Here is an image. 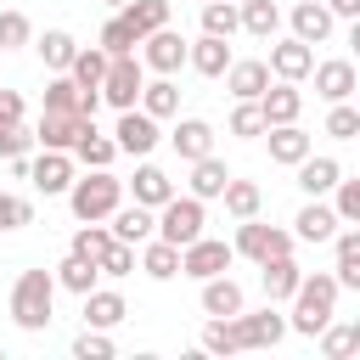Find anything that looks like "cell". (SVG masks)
<instances>
[{
  "mask_svg": "<svg viewBox=\"0 0 360 360\" xmlns=\"http://www.w3.org/2000/svg\"><path fill=\"white\" fill-rule=\"evenodd\" d=\"M338 276L332 270H315V276H304L298 281V292H292V315H287V332H298V338H315L332 315H338Z\"/></svg>",
  "mask_w": 360,
  "mask_h": 360,
  "instance_id": "6da1fadb",
  "label": "cell"
},
{
  "mask_svg": "<svg viewBox=\"0 0 360 360\" xmlns=\"http://www.w3.org/2000/svg\"><path fill=\"white\" fill-rule=\"evenodd\" d=\"M51 304H56V270H22L11 281V321L22 332H45L51 326Z\"/></svg>",
  "mask_w": 360,
  "mask_h": 360,
  "instance_id": "7a4b0ae2",
  "label": "cell"
},
{
  "mask_svg": "<svg viewBox=\"0 0 360 360\" xmlns=\"http://www.w3.org/2000/svg\"><path fill=\"white\" fill-rule=\"evenodd\" d=\"M124 202V180L112 169H90L84 180L68 186V208L73 219H112V208Z\"/></svg>",
  "mask_w": 360,
  "mask_h": 360,
  "instance_id": "3957f363",
  "label": "cell"
},
{
  "mask_svg": "<svg viewBox=\"0 0 360 360\" xmlns=\"http://www.w3.org/2000/svg\"><path fill=\"white\" fill-rule=\"evenodd\" d=\"M292 242H298L292 231L264 225V219L253 214V219H236V242H231V248H236L242 259H253V264H270V259H287V253H292Z\"/></svg>",
  "mask_w": 360,
  "mask_h": 360,
  "instance_id": "277c9868",
  "label": "cell"
},
{
  "mask_svg": "<svg viewBox=\"0 0 360 360\" xmlns=\"http://www.w3.org/2000/svg\"><path fill=\"white\" fill-rule=\"evenodd\" d=\"M202 225H208V208H202V197H191V191H186V197L174 191V197L158 208V236H163V242H174V248L197 242V236H202Z\"/></svg>",
  "mask_w": 360,
  "mask_h": 360,
  "instance_id": "5b68a950",
  "label": "cell"
},
{
  "mask_svg": "<svg viewBox=\"0 0 360 360\" xmlns=\"http://www.w3.org/2000/svg\"><path fill=\"white\" fill-rule=\"evenodd\" d=\"M141 84H146V62H141V51L135 56H112L107 62V79H101V101L107 107H141Z\"/></svg>",
  "mask_w": 360,
  "mask_h": 360,
  "instance_id": "8992f818",
  "label": "cell"
},
{
  "mask_svg": "<svg viewBox=\"0 0 360 360\" xmlns=\"http://www.w3.org/2000/svg\"><path fill=\"white\" fill-rule=\"evenodd\" d=\"M231 259H236V248H231V242H219V236H197V242H186V248H180V276L208 281V276H225V270H231Z\"/></svg>",
  "mask_w": 360,
  "mask_h": 360,
  "instance_id": "52a82bcc",
  "label": "cell"
},
{
  "mask_svg": "<svg viewBox=\"0 0 360 360\" xmlns=\"http://www.w3.org/2000/svg\"><path fill=\"white\" fill-rule=\"evenodd\" d=\"M112 141H118V152L146 158V152L158 146V118H152L146 107H124V112H118V124H112Z\"/></svg>",
  "mask_w": 360,
  "mask_h": 360,
  "instance_id": "ba28073f",
  "label": "cell"
},
{
  "mask_svg": "<svg viewBox=\"0 0 360 360\" xmlns=\"http://www.w3.org/2000/svg\"><path fill=\"white\" fill-rule=\"evenodd\" d=\"M28 180H34V191H45V197H68V186H73V152L39 146V158L28 163Z\"/></svg>",
  "mask_w": 360,
  "mask_h": 360,
  "instance_id": "9c48e42d",
  "label": "cell"
},
{
  "mask_svg": "<svg viewBox=\"0 0 360 360\" xmlns=\"http://www.w3.org/2000/svg\"><path fill=\"white\" fill-rule=\"evenodd\" d=\"M186 51H191V45H186L174 28H152V34L141 39V62H146L152 73H180V68H186Z\"/></svg>",
  "mask_w": 360,
  "mask_h": 360,
  "instance_id": "30bf717a",
  "label": "cell"
},
{
  "mask_svg": "<svg viewBox=\"0 0 360 360\" xmlns=\"http://www.w3.org/2000/svg\"><path fill=\"white\" fill-rule=\"evenodd\" d=\"M309 68H315V45H304L298 34L292 39H270V79L298 84V79H309Z\"/></svg>",
  "mask_w": 360,
  "mask_h": 360,
  "instance_id": "8fae6325",
  "label": "cell"
},
{
  "mask_svg": "<svg viewBox=\"0 0 360 360\" xmlns=\"http://www.w3.org/2000/svg\"><path fill=\"white\" fill-rule=\"evenodd\" d=\"M236 332H242V349H276L281 338H287V315H276V304H264V309H242L236 315Z\"/></svg>",
  "mask_w": 360,
  "mask_h": 360,
  "instance_id": "7c38bea8",
  "label": "cell"
},
{
  "mask_svg": "<svg viewBox=\"0 0 360 360\" xmlns=\"http://www.w3.org/2000/svg\"><path fill=\"white\" fill-rule=\"evenodd\" d=\"M84 112H39L34 124V146H51V152H73V141L84 135Z\"/></svg>",
  "mask_w": 360,
  "mask_h": 360,
  "instance_id": "4fadbf2b",
  "label": "cell"
},
{
  "mask_svg": "<svg viewBox=\"0 0 360 360\" xmlns=\"http://www.w3.org/2000/svg\"><path fill=\"white\" fill-rule=\"evenodd\" d=\"M309 79H315V96H321L326 107H332V101H349V96H354V84H360V79H354V62H343V56L315 62V68H309Z\"/></svg>",
  "mask_w": 360,
  "mask_h": 360,
  "instance_id": "5bb4252c",
  "label": "cell"
},
{
  "mask_svg": "<svg viewBox=\"0 0 360 360\" xmlns=\"http://www.w3.org/2000/svg\"><path fill=\"white\" fill-rule=\"evenodd\" d=\"M169 146H174V158L197 163V158L214 152V124H208V118H180V124L169 129Z\"/></svg>",
  "mask_w": 360,
  "mask_h": 360,
  "instance_id": "9a60e30c",
  "label": "cell"
},
{
  "mask_svg": "<svg viewBox=\"0 0 360 360\" xmlns=\"http://www.w3.org/2000/svg\"><path fill=\"white\" fill-rule=\"evenodd\" d=\"M338 225H343V219H338V208H326L321 197H309V202L298 208V219H292V236H298V242H332V236H338Z\"/></svg>",
  "mask_w": 360,
  "mask_h": 360,
  "instance_id": "2e32d148",
  "label": "cell"
},
{
  "mask_svg": "<svg viewBox=\"0 0 360 360\" xmlns=\"http://www.w3.org/2000/svg\"><path fill=\"white\" fill-rule=\"evenodd\" d=\"M112 236L141 248L146 236H158V208H146V202H118V208H112Z\"/></svg>",
  "mask_w": 360,
  "mask_h": 360,
  "instance_id": "e0dca14e",
  "label": "cell"
},
{
  "mask_svg": "<svg viewBox=\"0 0 360 360\" xmlns=\"http://www.w3.org/2000/svg\"><path fill=\"white\" fill-rule=\"evenodd\" d=\"M259 112H264V129H270V124H298V112H304V96H298V84L276 79V84L259 96Z\"/></svg>",
  "mask_w": 360,
  "mask_h": 360,
  "instance_id": "ac0fdd59",
  "label": "cell"
},
{
  "mask_svg": "<svg viewBox=\"0 0 360 360\" xmlns=\"http://www.w3.org/2000/svg\"><path fill=\"white\" fill-rule=\"evenodd\" d=\"M264 135H270V163H287V169H298V163L315 152V141H309L298 124H270Z\"/></svg>",
  "mask_w": 360,
  "mask_h": 360,
  "instance_id": "d6986e66",
  "label": "cell"
},
{
  "mask_svg": "<svg viewBox=\"0 0 360 360\" xmlns=\"http://www.w3.org/2000/svg\"><path fill=\"white\" fill-rule=\"evenodd\" d=\"M186 62H191L202 79H225V68H231L236 56H231V39H219V34H202V39L186 51Z\"/></svg>",
  "mask_w": 360,
  "mask_h": 360,
  "instance_id": "ffe728a7",
  "label": "cell"
},
{
  "mask_svg": "<svg viewBox=\"0 0 360 360\" xmlns=\"http://www.w3.org/2000/svg\"><path fill=\"white\" fill-rule=\"evenodd\" d=\"M225 90L236 101H259L270 90V62H231L225 68Z\"/></svg>",
  "mask_w": 360,
  "mask_h": 360,
  "instance_id": "44dd1931",
  "label": "cell"
},
{
  "mask_svg": "<svg viewBox=\"0 0 360 360\" xmlns=\"http://www.w3.org/2000/svg\"><path fill=\"white\" fill-rule=\"evenodd\" d=\"M225 186H231V169H225V158H197L191 163V180H186V191L191 197H202V202H214V197H225Z\"/></svg>",
  "mask_w": 360,
  "mask_h": 360,
  "instance_id": "7402d4cb",
  "label": "cell"
},
{
  "mask_svg": "<svg viewBox=\"0 0 360 360\" xmlns=\"http://www.w3.org/2000/svg\"><path fill=\"white\" fill-rule=\"evenodd\" d=\"M338 180H343V163H338V158H315V152H309V158L298 163V191H304V197H332Z\"/></svg>",
  "mask_w": 360,
  "mask_h": 360,
  "instance_id": "603a6c76",
  "label": "cell"
},
{
  "mask_svg": "<svg viewBox=\"0 0 360 360\" xmlns=\"http://www.w3.org/2000/svg\"><path fill=\"white\" fill-rule=\"evenodd\" d=\"M292 34H298L304 45H321V39L332 34V6H326V0H298V6H292Z\"/></svg>",
  "mask_w": 360,
  "mask_h": 360,
  "instance_id": "cb8c5ba5",
  "label": "cell"
},
{
  "mask_svg": "<svg viewBox=\"0 0 360 360\" xmlns=\"http://www.w3.org/2000/svg\"><path fill=\"white\" fill-rule=\"evenodd\" d=\"M129 315V304H124V292H112V287H90L84 292V326H118Z\"/></svg>",
  "mask_w": 360,
  "mask_h": 360,
  "instance_id": "d4e9b609",
  "label": "cell"
},
{
  "mask_svg": "<svg viewBox=\"0 0 360 360\" xmlns=\"http://www.w3.org/2000/svg\"><path fill=\"white\" fill-rule=\"evenodd\" d=\"M34 51H39V62H45L51 73H68L73 56H79V39H73L68 28H45V34L34 39Z\"/></svg>",
  "mask_w": 360,
  "mask_h": 360,
  "instance_id": "484cf974",
  "label": "cell"
},
{
  "mask_svg": "<svg viewBox=\"0 0 360 360\" xmlns=\"http://www.w3.org/2000/svg\"><path fill=\"white\" fill-rule=\"evenodd\" d=\"M73 158H79L84 169H112L118 141H112V135H101V129H96V118H90V124H84V135L73 141Z\"/></svg>",
  "mask_w": 360,
  "mask_h": 360,
  "instance_id": "4316f807",
  "label": "cell"
},
{
  "mask_svg": "<svg viewBox=\"0 0 360 360\" xmlns=\"http://www.w3.org/2000/svg\"><path fill=\"white\" fill-rule=\"evenodd\" d=\"M141 270H146L152 281H174V276H180V248L163 242V236H146V242H141Z\"/></svg>",
  "mask_w": 360,
  "mask_h": 360,
  "instance_id": "83f0119b",
  "label": "cell"
},
{
  "mask_svg": "<svg viewBox=\"0 0 360 360\" xmlns=\"http://www.w3.org/2000/svg\"><path fill=\"white\" fill-rule=\"evenodd\" d=\"M242 309H248V298H242V287L231 276H208L202 281V315H242Z\"/></svg>",
  "mask_w": 360,
  "mask_h": 360,
  "instance_id": "f1b7e54d",
  "label": "cell"
},
{
  "mask_svg": "<svg viewBox=\"0 0 360 360\" xmlns=\"http://www.w3.org/2000/svg\"><path fill=\"white\" fill-rule=\"evenodd\" d=\"M129 191H135V202H146V208H163V202L174 197V180H169L158 163H141V169H135V180H129Z\"/></svg>",
  "mask_w": 360,
  "mask_h": 360,
  "instance_id": "f546056e",
  "label": "cell"
},
{
  "mask_svg": "<svg viewBox=\"0 0 360 360\" xmlns=\"http://www.w3.org/2000/svg\"><path fill=\"white\" fill-rule=\"evenodd\" d=\"M259 270H264V298H270V304H287V298L298 292V281H304V270L292 264V253H287V259H270V264H259Z\"/></svg>",
  "mask_w": 360,
  "mask_h": 360,
  "instance_id": "4dcf8cb0",
  "label": "cell"
},
{
  "mask_svg": "<svg viewBox=\"0 0 360 360\" xmlns=\"http://www.w3.org/2000/svg\"><path fill=\"white\" fill-rule=\"evenodd\" d=\"M338 248H332V276H338V287H354L360 292V231H343V236H332Z\"/></svg>",
  "mask_w": 360,
  "mask_h": 360,
  "instance_id": "1f68e13d",
  "label": "cell"
},
{
  "mask_svg": "<svg viewBox=\"0 0 360 360\" xmlns=\"http://www.w3.org/2000/svg\"><path fill=\"white\" fill-rule=\"evenodd\" d=\"M107 62H112V56H107L101 45H79V56H73V68H68V73H73V84H79V90H101Z\"/></svg>",
  "mask_w": 360,
  "mask_h": 360,
  "instance_id": "d6a6232c",
  "label": "cell"
},
{
  "mask_svg": "<svg viewBox=\"0 0 360 360\" xmlns=\"http://www.w3.org/2000/svg\"><path fill=\"white\" fill-rule=\"evenodd\" d=\"M141 107H146L152 118H174V112H180V84H174L169 73H158L152 84H141Z\"/></svg>",
  "mask_w": 360,
  "mask_h": 360,
  "instance_id": "836d02e7",
  "label": "cell"
},
{
  "mask_svg": "<svg viewBox=\"0 0 360 360\" xmlns=\"http://www.w3.org/2000/svg\"><path fill=\"white\" fill-rule=\"evenodd\" d=\"M96 281H101V264H96V259H79V253H68V259L56 264V287H68V292H79V298H84Z\"/></svg>",
  "mask_w": 360,
  "mask_h": 360,
  "instance_id": "e575fe53",
  "label": "cell"
},
{
  "mask_svg": "<svg viewBox=\"0 0 360 360\" xmlns=\"http://www.w3.org/2000/svg\"><path fill=\"white\" fill-rule=\"evenodd\" d=\"M276 28H281V6L276 0H242V34L276 39Z\"/></svg>",
  "mask_w": 360,
  "mask_h": 360,
  "instance_id": "d590c367",
  "label": "cell"
},
{
  "mask_svg": "<svg viewBox=\"0 0 360 360\" xmlns=\"http://www.w3.org/2000/svg\"><path fill=\"white\" fill-rule=\"evenodd\" d=\"M219 202H225V214H231V219H253V214L264 208V191H259L253 180H236V174H231V186H225V197H219Z\"/></svg>",
  "mask_w": 360,
  "mask_h": 360,
  "instance_id": "8d00e7d4",
  "label": "cell"
},
{
  "mask_svg": "<svg viewBox=\"0 0 360 360\" xmlns=\"http://www.w3.org/2000/svg\"><path fill=\"white\" fill-rule=\"evenodd\" d=\"M112 242H118V236H112V225H101V219H79V231H73V248H68V253H79V259H101Z\"/></svg>",
  "mask_w": 360,
  "mask_h": 360,
  "instance_id": "74e56055",
  "label": "cell"
},
{
  "mask_svg": "<svg viewBox=\"0 0 360 360\" xmlns=\"http://www.w3.org/2000/svg\"><path fill=\"white\" fill-rule=\"evenodd\" d=\"M135 45H141V34L129 28L124 11H112V17L101 22V51H107V56H135Z\"/></svg>",
  "mask_w": 360,
  "mask_h": 360,
  "instance_id": "f35d334b",
  "label": "cell"
},
{
  "mask_svg": "<svg viewBox=\"0 0 360 360\" xmlns=\"http://www.w3.org/2000/svg\"><path fill=\"white\" fill-rule=\"evenodd\" d=\"M202 349H208V354H236V349H242L236 315H208V326H202Z\"/></svg>",
  "mask_w": 360,
  "mask_h": 360,
  "instance_id": "ab89813d",
  "label": "cell"
},
{
  "mask_svg": "<svg viewBox=\"0 0 360 360\" xmlns=\"http://www.w3.org/2000/svg\"><path fill=\"white\" fill-rule=\"evenodd\" d=\"M45 112H84V90L73 84V73H56L45 84Z\"/></svg>",
  "mask_w": 360,
  "mask_h": 360,
  "instance_id": "60d3db41",
  "label": "cell"
},
{
  "mask_svg": "<svg viewBox=\"0 0 360 360\" xmlns=\"http://www.w3.org/2000/svg\"><path fill=\"white\" fill-rule=\"evenodd\" d=\"M124 17H129V28L146 39L152 28H169V0H129V6H124Z\"/></svg>",
  "mask_w": 360,
  "mask_h": 360,
  "instance_id": "b9f144b4",
  "label": "cell"
},
{
  "mask_svg": "<svg viewBox=\"0 0 360 360\" xmlns=\"http://www.w3.org/2000/svg\"><path fill=\"white\" fill-rule=\"evenodd\" d=\"M236 28H242V6H231V0H208V6H202V34L231 39Z\"/></svg>",
  "mask_w": 360,
  "mask_h": 360,
  "instance_id": "7bdbcfd3",
  "label": "cell"
},
{
  "mask_svg": "<svg viewBox=\"0 0 360 360\" xmlns=\"http://www.w3.org/2000/svg\"><path fill=\"white\" fill-rule=\"evenodd\" d=\"M315 338H321V354H326V360H349V354H360V349H354V326H332V321H326Z\"/></svg>",
  "mask_w": 360,
  "mask_h": 360,
  "instance_id": "ee69618b",
  "label": "cell"
},
{
  "mask_svg": "<svg viewBox=\"0 0 360 360\" xmlns=\"http://www.w3.org/2000/svg\"><path fill=\"white\" fill-rule=\"evenodd\" d=\"M326 135H332V141H360V112H354L349 101H332V112H326Z\"/></svg>",
  "mask_w": 360,
  "mask_h": 360,
  "instance_id": "f6af8a7d",
  "label": "cell"
},
{
  "mask_svg": "<svg viewBox=\"0 0 360 360\" xmlns=\"http://www.w3.org/2000/svg\"><path fill=\"white\" fill-rule=\"evenodd\" d=\"M34 39V22L22 11H0V51H22Z\"/></svg>",
  "mask_w": 360,
  "mask_h": 360,
  "instance_id": "bcb514c9",
  "label": "cell"
},
{
  "mask_svg": "<svg viewBox=\"0 0 360 360\" xmlns=\"http://www.w3.org/2000/svg\"><path fill=\"white\" fill-rule=\"evenodd\" d=\"M22 225H34V202L0 191V231H22Z\"/></svg>",
  "mask_w": 360,
  "mask_h": 360,
  "instance_id": "7dc6e473",
  "label": "cell"
},
{
  "mask_svg": "<svg viewBox=\"0 0 360 360\" xmlns=\"http://www.w3.org/2000/svg\"><path fill=\"white\" fill-rule=\"evenodd\" d=\"M332 197H338V202H332L338 219H343V225H360V174H354V180H338Z\"/></svg>",
  "mask_w": 360,
  "mask_h": 360,
  "instance_id": "c3c4849f",
  "label": "cell"
},
{
  "mask_svg": "<svg viewBox=\"0 0 360 360\" xmlns=\"http://www.w3.org/2000/svg\"><path fill=\"white\" fill-rule=\"evenodd\" d=\"M231 135H242V141L264 135V112H259V101H236V112H231Z\"/></svg>",
  "mask_w": 360,
  "mask_h": 360,
  "instance_id": "681fc988",
  "label": "cell"
},
{
  "mask_svg": "<svg viewBox=\"0 0 360 360\" xmlns=\"http://www.w3.org/2000/svg\"><path fill=\"white\" fill-rule=\"evenodd\" d=\"M73 354H79V360H107V354H112V338H107L101 326H84V332L73 338Z\"/></svg>",
  "mask_w": 360,
  "mask_h": 360,
  "instance_id": "f907efd6",
  "label": "cell"
},
{
  "mask_svg": "<svg viewBox=\"0 0 360 360\" xmlns=\"http://www.w3.org/2000/svg\"><path fill=\"white\" fill-rule=\"evenodd\" d=\"M96 264H101V276H129L135 270V242H112Z\"/></svg>",
  "mask_w": 360,
  "mask_h": 360,
  "instance_id": "816d5d0a",
  "label": "cell"
},
{
  "mask_svg": "<svg viewBox=\"0 0 360 360\" xmlns=\"http://www.w3.org/2000/svg\"><path fill=\"white\" fill-rule=\"evenodd\" d=\"M28 146H34V129L28 124H6L0 129V158H28Z\"/></svg>",
  "mask_w": 360,
  "mask_h": 360,
  "instance_id": "f5cc1de1",
  "label": "cell"
},
{
  "mask_svg": "<svg viewBox=\"0 0 360 360\" xmlns=\"http://www.w3.org/2000/svg\"><path fill=\"white\" fill-rule=\"evenodd\" d=\"M6 124H22V96L0 84V129H6Z\"/></svg>",
  "mask_w": 360,
  "mask_h": 360,
  "instance_id": "db71d44e",
  "label": "cell"
},
{
  "mask_svg": "<svg viewBox=\"0 0 360 360\" xmlns=\"http://www.w3.org/2000/svg\"><path fill=\"white\" fill-rule=\"evenodd\" d=\"M332 6V17H360V0H326Z\"/></svg>",
  "mask_w": 360,
  "mask_h": 360,
  "instance_id": "11a10c76",
  "label": "cell"
},
{
  "mask_svg": "<svg viewBox=\"0 0 360 360\" xmlns=\"http://www.w3.org/2000/svg\"><path fill=\"white\" fill-rule=\"evenodd\" d=\"M349 51L360 56V17H349Z\"/></svg>",
  "mask_w": 360,
  "mask_h": 360,
  "instance_id": "9f6ffc18",
  "label": "cell"
},
{
  "mask_svg": "<svg viewBox=\"0 0 360 360\" xmlns=\"http://www.w3.org/2000/svg\"><path fill=\"white\" fill-rule=\"evenodd\" d=\"M101 6H112V11H124V6H129V0H101Z\"/></svg>",
  "mask_w": 360,
  "mask_h": 360,
  "instance_id": "6f0895ef",
  "label": "cell"
},
{
  "mask_svg": "<svg viewBox=\"0 0 360 360\" xmlns=\"http://www.w3.org/2000/svg\"><path fill=\"white\" fill-rule=\"evenodd\" d=\"M354 349H360V321H354Z\"/></svg>",
  "mask_w": 360,
  "mask_h": 360,
  "instance_id": "680465c9",
  "label": "cell"
},
{
  "mask_svg": "<svg viewBox=\"0 0 360 360\" xmlns=\"http://www.w3.org/2000/svg\"><path fill=\"white\" fill-rule=\"evenodd\" d=\"M202 6H208V0H202Z\"/></svg>",
  "mask_w": 360,
  "mask_h": 360,
  "instance_id": "91938a15",
  "label": "cell"
}]
</instances>
